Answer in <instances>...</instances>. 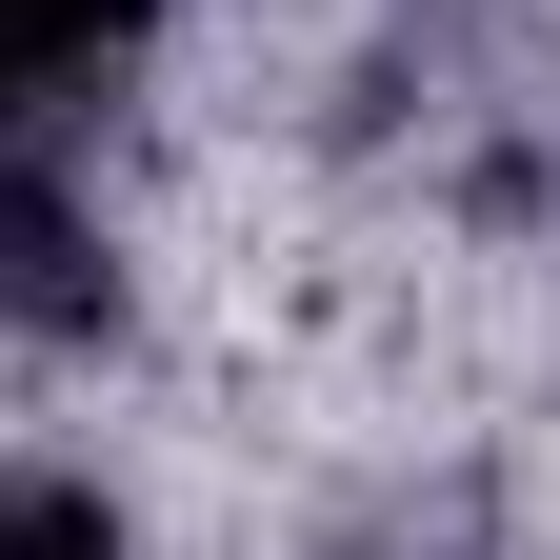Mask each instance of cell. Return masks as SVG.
I'll use <instances>...</instances> for the list:
<instances>
[{
    "label": "cell",
    "instance_id": "obj_1",
    "mask_svg": "<svg viewBox=\"0 0 560 560\" xmlns=\"http://www.w3.org/2000/svg\"><path fill=\"white\" fill-rule=\"evenodd\" d=\"M140 21H161V0H0V120H21V101H60V81H101Z\"/></svg>",
    "mask_w": 560,
    "mask_h": 560
},
{
    "label": "cell",
    "instance_id": "obj_2",
    "mask_svg": "<svg viewBox=\"0 0 560 560\" xmlns=\"http://www.w3.org/2000/svg\"><path fill=\"white\" fill-rule=\"evenodd\" d=\"M0 560H120V521L81 501V480H21V460H0Z\"/></svg>",
    "mask_w": 560,
    "mask_h": 560
}]
</instances>
